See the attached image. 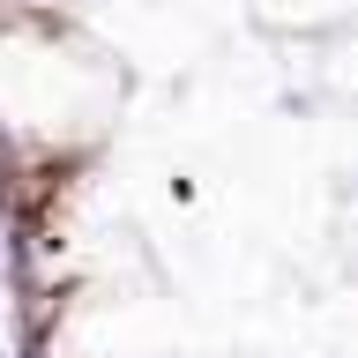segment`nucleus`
Instances as JSON below:
<instances>
[{
    "label": "nucleus",
    "instance_id": "1",
    "mask_svg": "<svg viewBox=\"0 0 358 358\" xmlns=\"http://www.w3.org/2000/svg\"><path fill=\"white\" fill-rule=\"evenodd\" d=\"M268 22H299V30H329V22H351L358 0H262Z\"/></svg>",
    "mask_w": 358,
    "mask_h": 358
}]
</instances>
